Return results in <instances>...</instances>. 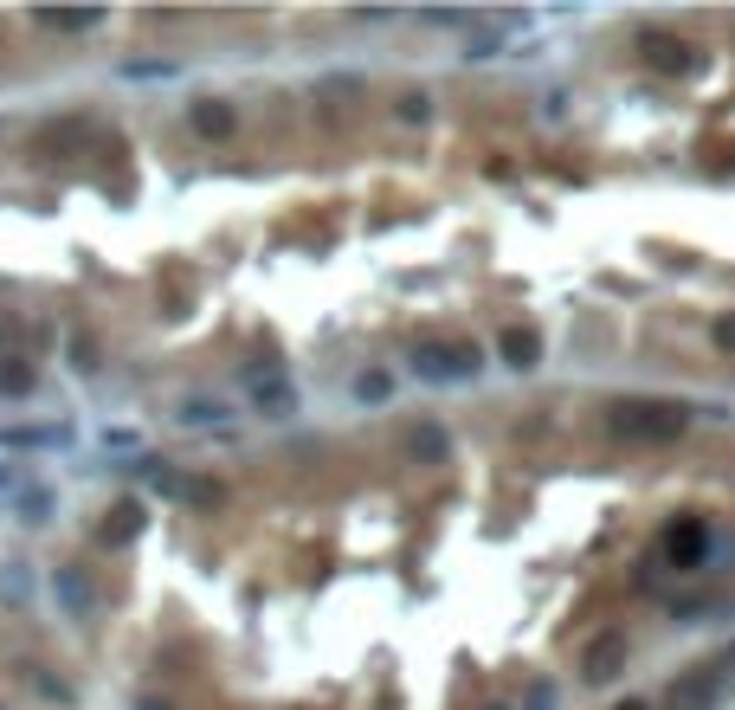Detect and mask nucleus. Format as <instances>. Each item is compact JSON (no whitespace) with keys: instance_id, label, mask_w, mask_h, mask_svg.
Returning a JSON list of instances; mask_svg holds the SVG:
<instances>
[{"instance_id":"nucleus-1","label":"nucleus","mask_w":735,"mask_h":710,"mask_svg":"<svg viewBox=\"0 0 735 710\" xmlns=\"http://www.w3.org/2000/svg\"><path fill=\"white\" fill-rule=\"evenodd\" d=\"M697 413L684 408V401H613L607 408V426L632 440V446H671V440H684V426H691Z\"/></svg>"},{"instance_id":"nucleus-2","label":"nucleus","mask_w":735,"mask_h":710,"mask_svg":"<svg viewBox=\"0 0 735 710\" xmlns=\"http://www.w3.org/2000/svg\"><path fill=\"white\" fill-rule=\"evenodd\" d=\"M413 374L426 388H465L484 374V349L478 342H420L413 349Z\"/></svg>"},{"instance_id":"nucleus-3","label":"nucleus","mask_w":735,"mask_h":710,"mask_svg":"<svg viewBox=\"0 0 735 710\" xmlns=\"http://www.w3.org/2000/svg\"><path fill=\"white\" fill-rule=\"evenodd\" d=\"M136 472H143L148 497H168V504H194V511L220 504V485H207V479H187L182 465H162V459H136Z\"/></svg>"},{"instance_id":"nucleus-4","label":"nucleus","mask_w":735,"mask_h":710,"mask_svg":"<svg viewBox=\"0 0 735 710\" xmlns=\"http://www.w3.org/2000/svg\"><path fill=\"white\" fill-rule=\"evenodd\" d=\"M529 33V13H478V27L465 33V65H490V59H504L510 52V39Z\"/></svg>"},{"instance_id":"nucleus-5","label":"nucleus","mask_w":735,"mask_h":710,"mask_svg":"<svg viewBox=\"0 0 735 710\" xmlns=\"http://www.w3.org/2000/svg\"><path fill=\"white\" fill-rule=\"evenodd\" d=\"M45 595H52V607L65 614V620H97V607H104V595H97V582L84 575V568H52L45 575Z\"/></svg>"},{"instance_id":"nucleus-6","label":"nucleus","mask_w":735,"mask_h":710,"mask_svg":"<svg viewBox=\"0 0 735 710\" xmlns=\"http://www.w3.org/2000/svg\"><path fill=\"white\" fill-rule=\"evenodd\" d=\"M723 666H691V672L671 678V691H664V710H716L723 704Z\"/></svg>"},{"instance_id":"nucleus-7","label":"nucleus","mask_w":735,"mask_h":710,"mask_svg":"<svg viewBox=\"0 0 735 710\" xmlns=\"http://www.w3.org/2000/svg\"><path fill=\"white\" fill-rule=\"evenodd\" d=\"M625 659H632V646H625L620 627H607V634L588 639V652H581V685H593V691H607L613 678L625 672Z\"/></svg>"},{"instance_id":"nucleus-8","label":"nucleus","mask_w":735,"mask_h":710,"mask_svg":"<svg viewBox=\"0 0 735 710\" xmlns=\"http://www.w3.org/2000/svg\"><path fill=\"white\" fill-rule=\"evenodd\" d=\"M252 413L258 420H271V426H284V420H297L303 413V401H297V388H291V374H252Z\"/></svg>"},{"instance_id":"nucleus-9","label":"nucleus","mask_w":735,"mask_h":710,"mask_svg":"<svg viewBox=\"0 0 735 710\" xmlns=\"http://www.w3.org/2000/svg\"><path fill=\"white\" fill-rule=\"evenodd\" d=\"M671 620H677V627H723V620H735V600H723V595H677L671 600Z\"/></svg>"},{"instance_id":"nucleus-10","label":"nucleus","mask_w":735,"mask_h":710,"mask_svg":"<svg viewBox=\"0 0 735 710\" xmlns=\"http://www.w3.org/2000/svg\"><path fill=\"white\" fill-rule=\"evenodd\" d=\"M226 420H232V408L220 394H182L175 401V426H187V433H207V426H226Z\"/></svg>"},{"instance_id":"nucleus-11","label":"nucleus","mask_w":735,"mask_h":710,"mask_svg":"<svg viewBox=\"0 0 735 710\" xmlns=\"http://www.w3.org/2000/svg\"><path fill=\"white\" fill-rule=\"evenodd\" d=\"M7 511H13V524L45 529L52 517H59V491H52V485H27L20 497H13V504H7Z\"/></svg>"},{"instance_id":"nucleus-12","label":"nucleus","mask_w":735,"mask_h":710,"mask_svg":"<svg viewBox=\"0 0 735 710\" xmlns=\"http://www.w3.org/2000/svg\"><path fill=\"white\" fill-rule=\"evenodd\" d=\"M187 123H194V136H232L239 111H232V97H194V104H187Z\"/></svg>"},{"instance_id":"nucleus-13","label":"nucleus","mask_w":735,"mask_h":710,"mask_svg":"<svg viewBox=\"0 0 735 710\" xmlns=\"http://www.w3.org/2000/svg\"><path fill=\"white\" fill-rule=\"evenodd\" d=\"M497 356H504V369L510 374H536L542 369V337H536V330H504Z\"/></svg>"},{"instance_id":"nucleus-14","label":"nucleus","mask_w":735,"mask_h":710,"mask_svg":"<svg viewBox=\"0 0 735 710\" xmlns=\"http://www.w3.org/2000/svg\"><path fill=\"white\" fill-rule=\"evenodd\" d=\"M406 452H413L420 465H445V459H452V440H445V426L420 420V426H413V440H406Z\"/></svg>"},{"instance_id":"nucleus-15","label":"nucleus","mask_w":735,"mask_h":710,"mask_svg":"<svg viewBox=\"0 0 735 710\" xmlns=\"http://www.w3.org/2000/svg\"><path fill=\"white\" fill-rule=\"evenodd\" d=\"M394 388H401V381H394L387 369H362L355 381H349V394H355L362 408H387V401H394Z\"/></svg>"},{"instance_id":"nucleus-16","label":"nucleus","mask_w":735,"mask_h":710,"mask_svg":"<svg viewBox=\"0 0 735 710\" xmlns=\"http://www.w3.org/2000/svg\"><path fill=\"white\" fill-rule=\"evenodd\" d=\"M33 562H7V568H0V600H13V607H27V600H33Z\"/></svg>"},{"instance_id":"nucleus-17","label":"nucleus","mask_w":735,"mask_h":710,"mask_svg":"<svg viewBox=\"0 0 735 710\" xmlns=\"http://www.w3.org/2000/svg\"><path fill=\"white\" fill-rule=\"evenodd\" d=\"M116 524H104V543H111V549H123V543H136V536H143V504H123V511H111Z\"/></svg>"},{"instance_id":"nucleus-18","label":"nucleus","mask_w":735,"mask_h":710,"mask_svg":"<svg viewBox=\"0 0 735 710\" xmlns=\"http://www.w3.org/2000/svg\"><path fill=\"white\" fill-rule=\"evenodd\" d=\"M516 710H561V685H555V678H529Z\"/></svg>"},{"instance_id":"nucleus-19","label":"nucleus","mask_w":735,"mask_h":710,"mask_svg":"<svg viewBox=\"0 0 735 710\" xmlns=\"http://www.w3.org/2000/svg\"><path fill=\"white\" fill-rule=\"evenodd\" d=\"M33 388H39V374L27 369V362H0V394H7V401H27Z\"/></svg>"},{"instance_id":"nucleus-20","label":"nucleus","mask_w":735,"mask_h":710,"mask_svg":"<svg viewBox=\"0 0 735 710\" xmlns=\"http://www.w3.org/2000/svg\"><path fill=\"white\" fill-rule=\"evenodd\" d=\"M39 27H52V33H97L104 27V13H33Z\"/></svg>"},{"instance_id":"nucleus-21","label":"nucleus","mask_w":735,"mask_h":710,"mask_svg":"<svg viewBox=\"0 0 735 710\" xmlns=\"http://www.w3.org/2000/svg\"><path fill=\"white\" fill-rule=\"evenodd\" d=\"M27 485H33V479H27V465H20V459H0V504H13Z\"/></svg>"},{"instance_id":"nucleus-22","label":"nucleus","mask_w":735,"mask_h":710,"mask_svg":"<svg viewBox=\"0 0 735 710\" xmlns=\"http://www.w3.org/2000/svg\"><path fill=\"white\" fill-rule=\"evenodd\" d=\"M394 116H401V123H426V116H433V97H426V91H406V97H394Z\"/></svg>"},{"instance_id":"nucleus-23","label":"nucleus","mask_w":735,"mask_h":710,"mask_svg":"<svg viewBox=\"0 0 735 710\" xmlns=\"http://www.w3.org/2000/svg\"><path fill=\"white\" fill-rule=\"evenodd\" d=\"M645 45H652V59H659L664 72H671V65H684V45H677V39H664V33H645Z\"/></svg>"},{"instance_id":"nucleus-24","label":"nucleus","mask_w":735,"mask_h":710,"mask_svg":"<svg viewBox=\"0 0 735 710\" xmlns=\"http://www.w3.org/2000/svg\"><path fill=\"white\" fill-rule=\"evenodd\" d=\"M123 78H175V59H143V65H123Z\"/></svg>"},{"instance_id":"nucleus-25","label":"nucleus","mask_w":735,"mask_h":710,"mask_svg":"<svg viewBox=\"0 0 735 710\" xmlns=\"http://www.w3.org/2000/svg\"><path fill=\"white\" fill-rule=\"evenodd\" d=\"M33 685H39V698H59V704H72V685H65V678H45V672H39Z\"/></svg>"},{"instance_id":"nucleus-26","label":"nucleus","mask_w":735,"mask_h":710,"mask_svg":"<svg viewBox=\"0 0 735 710\" xmlns=\"http://www.w3.org/2000/svg\"><path fill=\"white\" fill-rule=\"evenodd\" d=\"M542 116L561 123V116H568V91H542Z\"/></svg>"},{"instance_id":"nucleus-27","label":"nucleus","mask_w":735,"mask_h":710,"mask_svg":"<svg viewBox=\"0 0 735 710\" xmlns=\"http://www.w3.org/2000/svg\"><path fill=\"white\" fill-rule=\"evenodd\" d=\"M330 97H362V78H323Z\"/></svg>"},{"instance_id":"nucleus-28","label":"nucleus","mask_w":735,"mask_h":710,"mask_svg":"<svg viewBox=\"0 0 735 710\" xmlns=\"http://www.w3.org/2000/svg\"><path fill=\"white\" fill-rule=\"evenodd\" d=\"M710 342H716V349H729V356H735V317H716V330H710Z\"/></svg>"},{"instance_id":"nucleus-29","label":"nucleus","mask_w":735,"mask_h":710,"mask_svg":"<svg viewBox=\"0 0 735 710\" xmlns=\"http://www.w3.org/2000/svg\"><path fill=\"white\" fill-rule=\"evenodd\" d=\"M104 452H136V433H104Z\"/></svg>"},{"instance_id":"nucleus-30","label":"nucleus","mask_w":735,"mask_h":710,"mask_svg":"<svg viewBox=\"0 0 735 710\" xmlns=\"http://www.w3.org/2000/svg\"><path fill=\"white\" fill-rule=\"evenodd\" d=\"M136 710H168V704H155V698H136Z\"/></svg>"},{"instance_id":"nucleus-31","label":"nucleus","mask_w":735,"mask_h":710,"mask_svg":"<svg viewBox=\"0 0 735 710\" xmlns=\"http://www.w3.org/2000/svg\"><path fill=\"white\" fill-rule=\"evenodd\" d=\"M723 672H735V646H729V652H723Z\"/></svg>"},{"instance_id":"nucleus-32","label":"nucleus","mask_w":735,"mask_h":710,"mask_svg":"<svg viewBox=\"0 0 735 710\" xmlns=\"http://www.w3.org/2000/svg\"><path fill=\"white\" fill-rule=\"evenodd\" d=\"M620 710H645V704H639V698H625V704H620Z\"/></svg>"},{"instance_id":"nucleus-33","label":"nucleus","mask_w":735,"mask_h":710,"mask_svg":"<svg viewBox=\"0 0 735 710\" xmlns=\"http://www.w3.org/2000/svg\"><path fill=\"white\" fill-rule=\"evenodd\" d=\"M484 710H516V704H484Z\"/></svg>"}]
</instances>
